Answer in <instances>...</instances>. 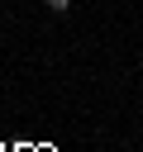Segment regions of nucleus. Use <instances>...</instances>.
<instances>
[{
	"mask_svg": "<svg viewBox=\"0 0 143 152\" xmlns=\"http://www.w3.org/2000/svg\"><path fill=\"white\" fill-rule=\"evenodd\" d=\"M43 5H48L52 14H62V10H72V0H43Z\"/></svg>",
	"mask_w": 143,
	"mask_h": 152,
	"instance_id": "f257e3e1",
	"label": "nucleus"
}]
</instances>
